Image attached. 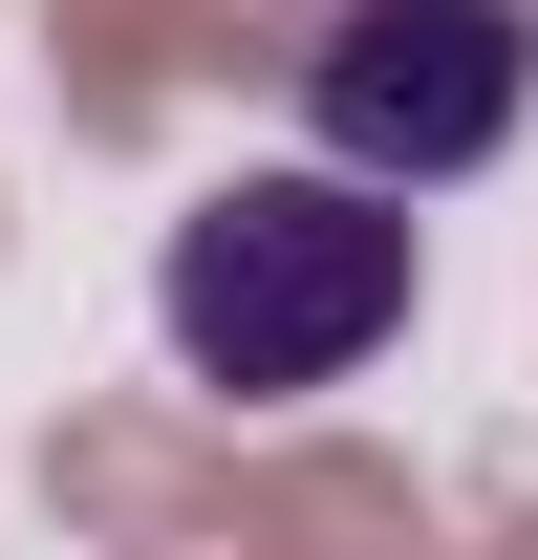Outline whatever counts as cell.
<instances>
[{
    "label": "cell",
    "mask_w": 538,
    "mask_h": 560,
    "mask_svg": "<svg viewBox=\"0 0 538 560\" xmlns=\"http://www.w3.org/2000/svg\"><path fill=\"white\" fill-rule=\"evenodd\" d=\"M409 280H431L409 195H366L324 151L302 173H215L173 215V259H151V346L195 388H237V410H302V388H344V366L409 346Z\"/></svg>",
    "instance_id": "1"
},
{
    "label": "cell",
    "mask_w": 538,
    "mask_h": 560,
    "mask_svg": "<svg viewBox=\"0 0 538 560\" xmlns=\"http://www.w3.org/2000/svg\"><path fill=\"white\" fill-rule=\"evenodd\" d=\"M538 130V0H344L302 44V151L366 195H453Z\"/></svg>",
    "instance_id": "2"
}]
</instances>
